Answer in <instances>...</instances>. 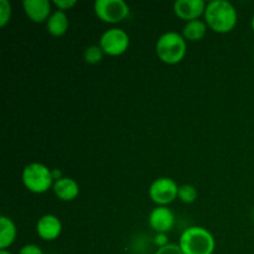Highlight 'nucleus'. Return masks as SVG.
Returning <instances> with one entry per match:
<instances>
[{
	"mask_svg": "<svg viewBox=\"0 0 254 254\" xmlns=\"http://www.w3.org/2000/svg\"><path fill=\"white\" fill-rule=\"evenodd\" d=\"M154 243L159 248H163L165 246H168L170 242H169V238L166 236V233H156L155 237H154Z\"/></svg>",
	"mask_w": 254,
	"mask_h": 254,
	"instance_id": "obj_22",
	"label": "nucleus"
},
{
	"mask_svg": "<svg viewBox=\"0 0 254 254\" xmlns=\"http://www.w3.org/2000/svg\"><path fill=\"white\" fill-rule=\"evenodd\" d=\"M36 233L44 241L57 240L62 233L61 220L51 213L41 216L36 223Z\"/></svg>",
	"mask_w": 254,
	"mask_h": 254,
	"instance_id": "obj_10",
	"label": "nucleus"
},
{
	"mask_svg": "<svg viewBox=\"0 0 254 254\" xmlns=\"http://www.w3.org/2000/svg\"><path fill=\"white\" fill-rule=\"evenodd\" d=\"M52 191L61 201H72L79 195V185L74 179L64 176L55 181Z\"/></svg>",
	"mask_w": 254,
	"mask_h": 254,
	"instance_id": "obj_12",
	"label": "nucleus"
},
{
	"mask_svg": "<svg viewBox=\"0 0 254 254\" xmlns=\"http://www.w3.org/2000/svg\"><path fill=\"white\" fill-rule=\"evenodd\" d=\"M179 186L175 180L166 176L155 179L149 186V197L158 206H168L178 198Z\"/></svg>",
	"mask_w": 254,
	"mask_h": 254,
	"instance_id": "obj_7",
	"label": "nucleus"
},
{
	"mask_svg": "<svg viewBox=\"0 0 254 254\" xmlns=\"http://www.w3.org/2000/svg\"><path fill=\"white\" fill-rule=\"evenodd\" d=\"M17 254H44V252H42V250L37 245L30 243V245H25Z\"/></svg>",
	"mask_w": 254,
	"mask_h": 254,
	"instance_id": "obj_21",
	"label": "nucleus"
},
{
	"mask_svg": "<svg viewBox=\"0 0 254 254\" xmlns=\"http://www.w3.org/2000/svg\"><path fill=\"white\" fill-rule=\"evenodd\" d=\"M188 45L183 34L176 31L164 32L158 39L155 51L159 60L168 64H176L185 57Z\"/></svg>",
	"mask_w": 254,
	"mask_h": 254,
	"instance_id": "obj_3",
	"label": "nucleus"
},
{
	"mask_svg": "<svg viewBox=\"0 0 254 254\" xmlns=\"http://www.w3.org/2000/svg\"><path fill=\"white\" fill-rule=\"evenodd\" d=\"M52 178H54V180H60L61 178H64V175H62L61 171L59 170V169H52Z\"/></svg>",
	"mask_w": 254,
	"mask_h": 254,
	"instance_id": "obj_23",
	"label": "nucleus"
},
{
	"mask_svg": "<svg viewBox=\"0 0 254 254\" xmlns=\"http://www.w3.org/2000/svg\"><path fill=\"white\" fill-rule=\"evenodd\" d=\"M130 39L126 30L121 27H111L101 35L99 46L104 54L109 56H119L128 50Z\"/></svg>",
	"mask_w": 254,
	"mask_h": 254,
	"instance_id": "obj_5",
	"label": "nucleus"
},
{
	"mask_svg": "<svg viewBox=\"0 0 254 254\" xmlns=\"http://www.w3.org/2000/svg\"><path fill=\"white\" fill-rule=\"evenodd\" d=\"M104 51L99 45H89L84 49L83 51V59L87 64H96L103 60Z\"/></svg>",
	"mask_w": 254,
	"mask_h": 254,
	"instance_id": "obj_16",
	"label": "nucleus"
},
{
	"mask_svg": "<svg viewBox=\"0 0 254 254\" xmlns=\"http://www.w3.org/2000/svg\"><path fill=\"white\" fill-rule=\"evenodd\" d=\"M155 254H184L179 243H169L163 248H158Z\"/></svg>",
	"mask_w": 254,
	"mask_h": 254,
	"instance_id": "obj_19",
	"label": "nucleus"
},
{
	"mask_svg": "<svg viewBox=\"0 0 254 254\" xmlns=\"http://www.w3.org/2000/svg\"><path fill=\"white\" fill-rule=\"evenodd\" d=\"M93 7L97 16L109 24L123 21L130 11L124 0H96Z\"/></svg>",
	"mask_w": 254,
	"mask_h": 254,
	"instance_id": "obj_6",
	"label": "nucleus"
},
{
	"mask_svg": "<svg viewBox=\"0 0 254 254\" xmlns=\"http://www.w3.org/2000/svg\"><path fill=\"white\" fill-rule=\"evenodd\" d=\"M68 25L69 20L66 11H62V10L59 9L52 11V14L50 15L46 21L47 31L52 36H62V35L66 34V31L68 30Z\"/></svg>",
	"mask_w": 254,
	"mask_h": 254,
	"instance_id": "obj_13",
	"label": "nucleus"
},
{
	"mask_svg": "<svg viewBox=\"0 0 254 254\" xmlns=\"http://www.w3.org/2000/svg\"><path fill=\"white\" fill-rule=\"evenodd\" d=\"M207 4L205 0H176L174 2V12L180 19L186 20V22L191 20H196L205 14Z\"/></svg>",
	"mask_w": 254,
	"mask_h": 254,
	"instance_id": "obj_9",
	"label": "nucleus"
},
{
	"mask_svg": "<svg viewBox=\"0 0 254 254\" xmlns=\"http://www.w3.org/2000/svg\"><path fill=\"white\" fill-rule=\"evenodd\" d=\"M0 254H12V253H10L7 250H4V251H0Z\"/></svg>",
	"mask_w": 254,
	"mask_h": 254,
	"instance_id": "obj_25",
	"label": "nucleus"
},
{
	"mask_svg": "<svg viewBox=\"0 0 254 254\" xmlns=\"http://www.w3.org/2000/svg\"><path fill=\"white\" fill-rule=\"evenodd\" d=\"M207 31V24L206 21L200 19L191 20L185 24L183 29V36L185 40H190V41H198L202 39Z\"/></svg>",
	"mask_w": 254,
	"mask_h": 254,
	"instance_id": "obj_15",
	"label": "nucleus"
},
{
	"mask_svg": "<svg viewBox=\"0 0 254 254\" xmlns=\"http://www.w3.org/2000/svg\"><path fill=\"white\" fill-rule=\"evenodd\" d=\"M22 6L26 16L34 22H46L52 14L49 0H24Z\"/></svg>",
	"mask_w": 254,
	"mask_h": 254,
	"instance_id": "obj_11",
	"label": "nucleus"
},
{
	"mask_svg": "<svg viewBox=\"0 0 254 254\" xmlns=\"http://www.w3.org/2000/svg\"><path fill=\"white\" fill-rule=\"evenodd\" d=\"M251 26H252V29H253V31H254V14H253V16H252V20H251Z\"/></svg>",
	"mask_w": 254,
	"mask_h": 254,
	"instance_id": "obj_24",
	"label": "nucleus"
},
{
	"mask_svg": "<svg viewBox=\"0 0 254 254\" xmlns=\"http://www.w3.org/2000/svg\"><path fill=\"white\" fill-rule=\"evenodd\" d=\"M76 4H77V0H54L55 6H56L59 10H62V11L69 10Z\"/></svg>",
	"mask_w": 254,
	"mask_h": 254,
	"instance_id": "obj_20",
	"label": "nucleus"
},
{
	"mask_svg": "<svg viewBox=\"0 0 254 254\" xmlns=\"http://www.w3.org/2000/svg\"><path fill=\"white\" fill-rule=\"evenodd\" d=\"M205 21L211 30L218 34H226L235 29L238 14L235 5L228 0H211L205 10Z\"/></svg>",
	"mask_w": 254,
	"mask_h": 254,
	"instance_id": "obj_1",
	"label": "nucleus"
},
{
	"mask_svg": "<svg viewBox=\"0 0 254 254\" xmlns=\"http://www.w3.org/2000/svg\"><path fill=\"white\" fill-rule=\"evenodd\" d=\"M148 221L156 233H166L175 225V215L168 206H156L149 213Z\"/></svg>",
	"mask_w": 254,
	"mask_h": 254,
	"instance_id": "obj_8",
	"label": "nucleus"
},
{
	"mask_svg": "<svg viewBox=\"0 0 254 254\" xmlns=\"http://www.w3.org/2000/svg\"><path fill=\"white\" fill-rule=\"evenodd\" d=\"M21 181L25 188L34 193H44L52 189L54 178L52 169L41 163H30L21 173Z\"/></svg>",
	"mask_w": 254,
	"mask_h": 254,
	"instance_id": "obj_4",
	"label": "nucleus"
},
{
	"mask_svg": "<svg viewBox=\"0 0 254 254\" xmlns=\"http://www.w3.org/2000/svg\"><path fill=\"white\" fill-rule=\"evenodd\" d=\"M17 230L14 221L7 216L0 217V251L7 250L16 240Z\"/></svg>",
	"mask_w": 254,
	"mask_h": 254,
	"instance_id": "obj_14",
	"label": "nucleus"
},
{
	"mask_svg": "<svg viewBox=\"0 0 254 254\" xmlns=\"http://www.w3.org/2000/svg\"><path fill=\"white\" fill-rule=\"evenodd\" d=\"M179 246L184 254H213L216 242L212 233L201 226H191L180 236Z\"/></svg>",
	"mask_w": 254,
	"mask_h": 254,
	"instance_id": "obj_2",
	"label": "nucleus"
},
{
	"mask_svg": "<svg viewBox=\"0 0 254 254\" xmlns=\"http://www.w3.org/2000/svg\"><path fill=\"white\" fill-rule=\"evenodd\" d=\"M178 198L184 203L195 202L197 198V190L195 186L190 185V184H184V185L179 186Z\"/></svg>",
	"mask_w": 254,
	"mask_h": 254,
	"instance_id": "obj_17",
	"label": "nucleus"
},
{
	"mask_svg": "<svg viewBox=\"0 0 254 254\" xmlns=\"http://www.w3.org/2000/svg\"><path fill=\"white\" fill-rule=\"evenodd\" d=\"M11 17V4L7 0H0V26L4 27Z\"/></svg>",
	"mask_w": 254,
	"mask_h": 254,
	"instance_id": "obj_18",
	"label": "nucleus"
}]
</instances>
